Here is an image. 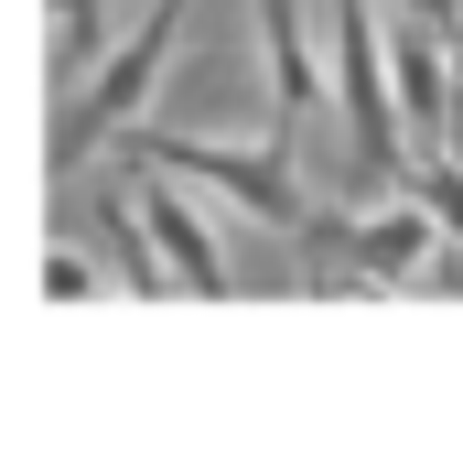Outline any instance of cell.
Masks as SVG:
<instances>
[{"instance_id": "6da1fadb", "label": "cell", "mask_w": 463, "mask_h": 453, "mask_svg": "<svg viewBox=\"0 0 463 453\" xmlns=\"http://www.w3.org/2000/svg\"><path fill=\"white\" fill-rule=\"evenodd\" d=\"M335 87H345L355 162L410 184V140H399V87H388V43H377V0H335Z\"/></svg>"}, {"instance_id": "7a4b0ae2", "label": "cell", "mask_w": 463, "mask_h": 453, "mask_svg": "<svg viewBox=\"0 0 463 453\" xmlns=\"http://www.w3.org/2000/svg\"><path fill=\"white\" fill-rule=\"evenodd\" d=\"M280 130H269V151H227V140H194V130H151L140 140V162H162V173H184V184H216V195H237L259 226H280V237H313V217H302V195H291V173H280Z\"/></svg>"}, {"instance_id": "3957f363", "label": "cell", "mask_w": 463, "mask_h": 453, "mask_svg": "<svg viewBox=\"0 0 463 453\" xmlns=\"http://www.w3.org/2000/svg\"><path fill=\"white\" fill-rule=\"evenodd\" d=\"M140 173H151V184H140L129 206H140V226H151L162 270H184V292H227V248H216L205 206L184 195V173H162V162H140Z\"/></svg>"}, {"instance_id": "277c9868", "label": "cell", "mask_w": 463, "mask_h": 453, "mask_svg": "<svg viewBox=\"0 0 463 453\" xmlns=\"http://www.w3.org/2000/svg\"><path fill=\"white\" fill-rule=\"evenodd\" d=\"M173 22H184V0H151V22L118 43V54H109V76L87 87V109H76V140H109L118 119L140 109V87H151V76H162V54H173Z\"/></svg>"}, {"instance_id": "5b68a950", "label": "cell", "mask_w": 463, "mask_h": 453, "mask_svg": "<svg viewBox=\"0 0 463 453\" xmlns=\"http://www.w3.org/2000/svg\"><path fill=\"white\" fill-rule=\"evenodd\" d=\"M269 11V98H280V140L324 109V65H313V11L302 0H259Z\"/></svg>"}, {"instance_id": "8992f818", "label": "cell", "mask_w": 463, "mask_h": 453, "mask_svg": "<svg viewBox=\"0 0 463 453\" xmlns=\"http://www.w3.org/2000/svg\"><path fill=\"white\" fill-rule=\"evenodd\" d=\"M345 270H366V281H410L420 259H431V217L420 206H388V217H366V226H335L324 237Z\"/></svg>"}, {"instance_id": "52a82bcc", "label": "cell", "mask_w": 463, "mask_h": 453, "mask_svg": "<svg viewBox=\"0 0 463 453\" xmlns=\"http://www.w3.org/2000/svg\"><path fill=\"white\" fill-rule=\"evenodd\" d=\"M388 87H399V140H410V162H420V151H431V119L453 109V54H431V43L410 33V43L388 54Z\"/></svg>"}, {"instance_id": "ba28073f", "label": "cell", "mask_w": 463, "mask_h": 453, "mask_svg": "<svg viewBox=\"0 0 463 453\" xmlns=\"http://www.w3.org/2000/svg\"><path fill=\"white\" fill-rule=\"evenodd\" d=\"M98 226H109V248H118V270H129V292H162V259H151V226L129 217V195H109V206H98Z\"/></svg>"}, {"instance_id": "9c48e42d", "label": "cell", "mask_w": 463, "mask_h": 453, "mask_svg": "<svg viewBox=\"0 0 463 453\" xmlns=\"http://www.w3.org/2000/svg\"><path fill=\"white\" fill-rule=\"evenodd\" d=\"M442 162H463V43H453V109H442Z\"/></svg>"}, {"instance_id": "30bf717a", "label": "cell", "mask_w": 463, "mask_h": 453, "mask_svg": "<svg viewBox=\"0 0 463 453\" xmlns=\"http://www.w3.org/2000/svg\"><path fill=\"white\" fill-rule=\"evenodd\" d=\"M420 22H442V43H463V0H410Z\"/></svg>"}]
</instances>
